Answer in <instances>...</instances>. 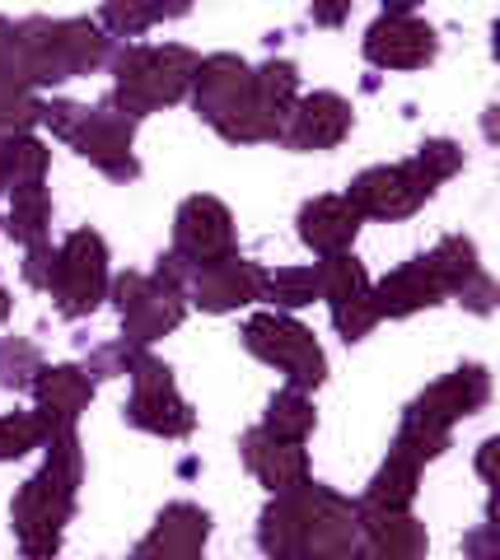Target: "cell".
Returning <instances> with one entry per match:
<instances>
[{
    "label": "cell",
    "instance_id": "30bf717a",
    "mask_svg": "<svg viewBox=\"0 0 500 560\" xmlns=\"http://www.w3.org/2000/svg\"><path fill=\"white\" fill-rule=\"evenodd\" d=\"M435 197L417 164H374L347 187V201L360 210V220H407Z\"/></svg>",
    "mask_w": 500,
    "mask_h": 560
},
{
    "label": "cell",
    "instance_id": "bcb514c9",
    "mask_svg": "<svg viewBox=\"0 0 500 560\" xmlns=\"http://www.w3.org/2000/svg\"><path fill=\"white\" fill-rule=\"evenodd\" d=\"M193 0H154V20H183Z\"/></svg>",
    "mask_w": 500,
    "mask_h": 560
},
{
    "label": "cell",
    "instance_id": "c3c4849f",
    "mask_svg": "<svg viewBox=\"0 0 500 560\" xmlns=\"http://www.w3.org/2000/svg\"><path fill=\"white\" fill-rule=\"evenodd\" d=\"M421 0H384V14H411Z\"/></svg>",
    "mask_w": 500,
    "mask_h": 560
},
{
    "label": "cell",
    "instance_id": "836d02e7",
    "mask_svg": "<svg viewBox=\"0 0 500 560\" xmlns=\"http://www.w3.org/2000/svg\"><path fill=\"white\" fill-rule=\"evenodd\" d=\"M98 28L113 33V38H141L146 28H154V0H103L98 10Z\"/></svg>",
    "mask_w": 500,
    "mask_h": 560
},
{
    "label": "cell",
    "instance_id": "8992f818",
    "mask_svg": "<svg viewBox=\"0 0 500 560\" xmlns=\"http://www.w3.org/2000/svg\"><path fill=\"white\" fill-rule=\"evenodd\" d=\"M295 504V523H300V556L314 560H341L360 547V518L356 504L347 495H337L333 486H323L314 477H304L286 490Z\"/></svg>",
    "mask_w": 500,
    "mask_h": 560
},
{
    "label": "cell",
    "instance_id": "7bdbcfd3",
    "mask_svg": "<svg viewBox=\"0 0 500 560\" xmlns=\"http://www.w3.org/2000/svg\"><path fill=\"white\" fill-rule=\"evenodd\" d=\"M193 271H197V267H193V261H187V257H178V253H164L160 261H154V271H150V276L160 280V285H168V290H178V294H183L187 285H193Z\"/></svg>",
    "mask_w": 500,
    "mask_h": 560
},
{
    "label": "cell",
    "instance_id": "603a6c76",
    "mask_svg": "<svg viewBox=\"0 0 500 560\" xmlns=\"http://www.w3.org/2000/svg\"><path fill=\"white\" fill-rule=\"evenodd\" d=\"M417 490H421V463H411L407 453L388 448L384 467L374 471V481L365 486V500H360L356 510H365V514L411 510V504H417Z\"/></svg>",
    "mask_w": 500,
    "mask_h": 560
},
{
    "label": "cell",
    "instance_id": "83f0119b",
    "mask_svg": "<svg viewBox=\"0 0 500 560\" xmlns=\"http://www.w3.org/2000/svg\"><path fill=\"white\" fill-rule=\"evenodd\" d=\"M426 267L435 271L440 280V290L444 294H458V285L468 280L481 261H477V243L473 238H463V234H450V238H440L435 248L426 253Z\"/></svg>",
    "mask_w": 500,
    "mask_h": 560
},
{
    "label": "cell",
    "instance_id": "ffe728a7",
    "mask_svg": "<svg viewBox=\"0 0 500 560\" xmlns=\"http://www.w3.org/2000/svg\"><path fill=\"white\" fill-rule=\"evenodd\" d=\"M356 234H360V210L341 197H314L304 201L300 210V238L304 248H314L318 257H333V253H351L356 248Z\"/></svg>",
    "mask_w": 500,
    "mask_h": 560
},
{
    "label": "cell",
    "instance_id": "6da1fadb",
    "mask_svg": "<svg viewBox=\"0 0 500 560\" xmlns=\"http://www.w3.org/2000/svg\"><path fill=\"white\" fill-rule=\"evenodd\" d=\"M43 448H47L43 471L28 477L10 504V523H14V537H20L24 556H57L61 551L66 523L75 514L80 481H84V444H80L75 425H51Z\"/></svg>",
    "mask_w": 500,
    "mask_h": 560
},
{
    "label": "cell",
    "instance_id": "d4e9b609",
    "mask_svg": "<svg viewBox=\"0 0 500 560\" xmlns=\"http://www.w3.org/2000/svg\"><path fill=\"white\" fill-rule=\"evenodd\" d=\"M253 98H257V108H263L276 127L286 131V117L300 103V70H295V61L271 57V61L257 66L253 70Z\"/></svg>",
    "mask_w": 500,
    "mask_h": 560
},
{
    "label": "cell",
    "instance_id": "60d3db41",
    "mask_svg": "<svg viewBox=\"0 0 500 560\" xmlns=\"http://www.w3.org/2000/svg\"><path fill=\"white\" fill-rule=\"evenodd\" d=\"M51 276H57V248L43 238V243H28V257H24V280L33 290H47Z\"/></svg>",
    "mask_w": 500,
    "mask_h": 560
},
{
    "label": "cell",
    "instance_id": "5bb4252c",
    "mask_svg": "<svg viewBox=\"0 0 500 560\" xmlns=\"http://www.w3.org/2000/svg\"><path fill=\"white\" fill-rule=\"evenodd\" d=\"M351 121H356V113H351V103L341 94H333V90L300 94V103L286 117L281 145L300 150V154H309V150H337L341 140L351 136Z\"/></svg>",
    "mask_w": 500,
    "mask_h": 560
},
{
    "label": "cell",
    "instance_id": "277c9868",
    "mask_svg": "<svg viewBox=\"0 0 500 560\" xmlns=\"http://www.w3.org/2000/svg\"><path fill=\"white\" fill-rule=\"evenodd\" d=\"M14 43L24 51L33 90L90 75V70L108 66V57H113V38L94 20H47V14H28V20L14 24Z\"/></svg>",
    "mask_w": 500,
    "mask_h": 560
},
{
    "label": "cell",
    "instance_id": "484cf974",
    "mask_svg": "<svg viewBox=\"0 0 500 560\" xmlns=\"http://www.w3.org/2000/svg\"><path fill=\"white\" fill-rule=\"evenodd\" d=\"M318 300H327V308L341 304V300H356V294H370V271L365 261H360L356 253H333L318 261Z\"/></svg>",
    "mask_w": 500,
    "mask_h": 560
},
{
    "label": "cell",
    "instance_id": "52a82bcc",
    "mask_svg": "<svg viewBox=\"0 0 500 560\" xmlns=\"http://www.w3.org/2000/svg\"><path fill=\"white\" fill-rule=\"evenodd\" d=\"M131 401H127V425L146 430V434H160V440H187L197 430V411L183 401L174 370L164 360H154L150 350H141L131 364Z\"/></svg>",
    "mask_w": 500,
    "mask_h": 560
},
{
    "label": "cell",
    "instance_id": "b9f144b4",
    "mask_svg": "<svg viewBox=\"0 0 500 560\" xmlns=\"http://www.w3.org/2000/svg\"><path fill=\"white\" fill-rule=\"evenodd\" d=\"M458 304L487 318V313L496 308V280H491L487 271L477 267V271H473V276H468V280H463V285H458Z\"/></svg>",
    "mask_w": 500,
    "mask_h": 560
},
{
    "label": "cell",
    "instance_id": "9a60e30c",
    "mask_svg": "<svg viewBox=\"0 0 500 560\" xmlns=\"http://www.w3.org/2000/svg\"><path fill=\"white\" fill-rule=\"evenodd\" d=\"M263 280H267V271L257 267V261L230 253V257L211 261V267H197L187 290H193L197 308H206V313H234V308H248L253 300H263Z\"/></svg>",
    "mask_w": 500,
    "mask_h": 560
},
{
    "label": "cell",
    "instance_id": "ee69618b",
    "mask_svg": "<svg viewBox=\"0 0 500 560\" xmlns=\"http://www.w3.org/2000/svg\"><path fill=\"white\" fill-rule=\"evenodd\" d=\"M356 0H309V20L323 24V28H341L347 24V14H351Z\"/></svg>",
    "mask_w": 500,
    "mask_h": 560
},
{
    "label": "cell",
    "instance_id": "f546056e",
    "mask_svg": "<svg viewBox=\"0 0 500 560\" xmlns=\"http://www.w3.org/2000/svg\"><path fill=\"white\" fill-rule=\"evenodd\" d=\"M393 448L407 453L411 463H435L444 448H450V430L435 425V420H426L417 411H403V425H398V440H393Z\"/></svg>",
    "mask_w": 500,
    "mask_h": 560
},
{
    "label": "cell",
    "instance_id": "e575fe53",
    "mask_svg": "<svg viewBox=\"0 0 500 560\" xmlns=\"http://www.w3.org/2000/svg\"><path fill=\"white\" fill-rule=\"evenodd\" d=\"M333 327L341 331V341H365L379 327V308H374V285L370 294H356V300L333 304Z\"/></svg>",
    "mask_w": 500,
    "mask_h": 560
},
{
    "label": "cell",
    "instance_id": "5b68a950",
    "mask_svg": "<svg viewBox=\"0 0 500 560\" xmlns=\"http://www.w3.org/2000/svg\"><path fill=\"white\" fill-rule=\"evenodd\" d=\"M244 346L263 364L281 370L290 388L314 393V388H323V383H327V355H323L318 337L304 323L290 318V313H281V308L253 313V318L244 323Z\"/></svg>",
    "mask_w": 500,
    "mask_h": 560
},
{
    "label": "cell",
    "instance_id": "8fae6325",
    "mask_svg": "<svg viewBox=\"0 0 500 560\" xmlns=\"http://www.w3.org/2000/svg\"><path fill=\"white\" fill-rule=\"evenodd\" d=\"M174 253L187 257L193 267H211V261L239 253V234H234V215L220 197H187L174 215Z\"/></svg>",
    "mask_w": 500,
    "mask_h": 560
},
{
    "label": "cell",
    "instance_id": "ab89813d",
    "mask_svg": "<svg viewBox=\"0 0 500 560\" xmlns=\"http://www.w3.org/2000/svg\"><path fill=\"white\" fill-rule=\"evenodd\" d=\"M84 103H71V98H51V103H43V121L38 127H47L51 136L57 140H66V145H71L75 140V131H80V121H84Z\"/></svg>",
    "mask_w": 500,
    "mask_h": 560
},
{
    "label": "cell",
    "instance_id": "7dc6e473",
    "mask_svg": "<svg viewBox=\"0 0 500 560\" xmlns=\"http://www.w3.org/2000/svg\"><path fill=\"white\" fill-rule=\"evenodd\" d=\"M468 551H473V556H491V551H496V541H491V523H487V533L468 537Z\"/></svg>",
    "mask_w": 500,
    "mask_h": 560
},
{
    "label": "cell",
    "instance_id": "ac0fdd59",
    "mask_svg": "<svg viewBox=\"0 0 500 560\" xmlns=\"http://www.w3.org/2000/svg\"><path fill=\"white\" fill-rule=\"evenodd\" d=\"M33 397H38L47 425H75L94 401V378L84 364H51V370L43 364L38 378H33Z\"/></svg>",
    "mask_w": 500,
    "mask_h": 560
},
{
    "label": "cell",
    "instance_id": "681fc988",
    "mask_svg": "<svg viewBox=\"0 0 500 560\" xmlns=\"http://www.w3.org/2000/svg\"><path fill=\"white\" fill-rule=\"evenodd\" d=\"M10 304H14V300H10V290L0 285V327H5V318H10Z\"/></svg>",
    "mask_w": 500,
    "mask_h": 560
},
{
    "label": "cell",
    "instance_id": "ba28073f",
    "mask_svg": "<svg viewBox=\"0 0 500 560\" xmlns=\"http://www.w3.org/2000/svg\"><path fill=\"white\" fill-rule=\"evenodd\" d=\"M108 243L98 230H75L57 248V276H51L47 294L57 300L61 318H90V313L108 300Z\"/></svg>",
    "mask_w": 500,
    "mask_h": 560
},
{
    "label": "cell",
    "instance_id": "7402d4cb",
    "mask_svg": "<svg viewBox=\"0 0 500 560\" xmlns=\"http://www.w3.org/2000/svg\"><path fill=\"white\" fill-rule=\"evenodd\" d=\"M239 453H244L248 471L267 490H290L295 481L309 477V453H304V444L300 440H276V434H267L263 425L244 434Z\"/></svg>",
    "mask_w": 500,
    "mask_h": 560
},
{
    "label": "cell",
    "instance_id": "8d00e7d4",
    "mask_svg": "<svg viewBox=\"0 0 500 560\" xmlns=\"http://www.w3.org/2000/svg\"><path fill=\"white\" fill-rule=\"evenodd\" d=\"M43 121V98H33V90H0V136L33 131Z\"/></svg>",
    "mask_w": 500,
    "mask_h": 560
},
{
    "label": "cell",
    "instance_id": "44dd1931",
    "mask_svg": "<svg viewBox=\"0 0 500 560\" xmlns=\"http://www.w3.org/2000/svg\"><path fill=\"white\" fill-rule=\"evenodd\" d=\"M444 300L435 271L426 267V257L403 261L398 271H388L384 280H374V308L379 318H411L421 308H435Z\"/></svg>",
    "mask_w": 500,
    "mask_h": 560
},
{
    "label": "cell",
    "instance_id": "74e56055",
    "mask_svg": "<svg viewBox=\"0 0 500 560\" xmlns=\"http://www.w3.org/2000/svg\"><path fill=\"white\" fill-rule=\"evenodd\" d=\"M146 346H136V341H103L90 350V360H84V370H90V378H117V374H127L136 355H141Z\"/></svg>",
    "mask_w": 500,
    "mask_h": 560
},
{
    "label": "cell",
    "instance_id": "f6af8a7d",
    "mask_svg": "<svg viewBox=\"0 0 500 560\" xmlns=\"http://www.w3.org/2000/svg\"><path fill=\"white\" fill-rule=\"evenodd\" d=\"M496 448H500V440H481V448H477V477H481V481H491V467H496Z\"/></svg>",
    "mask_w": 500,
    "mask_h": 560
},
{
    "label": "cell",
    "instance_id": "cb8c5ba5",
    "mask_svg": "<svg viewBox=\"0 0 500 560\" xmlns=\"http://www.w3.org/2000/svg\"><path fill=\"white\" fill-rule=\"evenodd\" d=\"M0 230H5L14 243H43L47 230H51V197L43 183H24V187H10V210L5 220H0Z\"/></svg>",
    "mask_w": 500,
    "mask_h": 560
},
{
    "label": "cell",
    "instance_id": "d6a6232c",
    "mask_svg": "<svg viewBox=\"0 0 500 560\" xmlns=\"http://www.w3.org/2000/svg\"><path fill=\"white\" fill-rule=\"evenodd\" d=\"M38 370H43V350L33 346L28 337H5L0 341V388H10V393L33 388Z\"/></svg>",
    "mask_w": 500,
    "mask_h": 560
},
{
    "label": "cell",
    "instance_id": "d6986e66",
    "mask_svg": "<svg viewBox=\"0 0 500 560\" xmlns=\"http://www.w3.org/2000/svg\"><path fill=\"white\" fill-rule=\"evenodd\" d=\"M360 518V547L370 560H421L430 537H426V523L411 518V510H393V514H365L356 510Z\"/></svg>",
    "mask_w": 500,
    "mask_h": 560
},
{
    "label": "cell",
    "instance_id": "4fadbf2b",
    "mask_svg": "<svg viewBox=\"0 0 500 560\" xmlns=\"http://www.w3.org/2000/svg\"><path fill=\"white\" fill-rule=\"evenodd\" d=\"M440 38L417 14H379L365 33V57L379 70H421L435 61Z\"/></svg>",
    "mask_w": 500,
    "mask_h": 560
},
{
    "label": "cell",
    "instance_id": "7c38bea8",
    "mask_svg": "<svg viewBox=\"0 0 500 560\" xmlns=\"http://www.w3.org/2000/svg\"><path fill=\"white\" fill-rule=\"evenodd\" d=\"M131 140H136V121L127 113H117L113 103H103V108L84 113V121H80V131H75L71 145L98 173H108L113 183H136V178H141V160L131 154Z\"/></svg>",
    "mask_w": 500,
    "mask_h": 560
},
{
    "label": "cell",
    "instance_id": "4316f807",
    "mask_svg": "<svg viewBox=\"0 0 500 560\" xmlns=\"http://www.w3.org/2000/svg\"><path fill=\"white\" fill-rule=\"evenodd\" d=\"M318 425V411H314V401H309V393L300 388H286V393H276L267 401V416H263V430L276 434V440H309Z\"/></svg>",
    "mask_w": 500,
    "mask_h": 560
},
{
    "label": "cell",
    "instance_id": "d590c367",
    "mask_svg": "<svg viewBox=\"0 0 500 560\" xmlns=\"http://www.w3.org/2000/svg\"><path fill=\"white\" fill-rule=\"evenodd\" d=\"M411 164L426 173V183H430V187H440L444 178H454V173L463 168V145H454V140L435 136V140H426V145L411 154Z\"/></svg>",
    "mask_w": 500,
    "mask_h": 560
},
{
    "label": "cell",
    "instance_id": "9c48e42d",
    "mask_svg": "<svg viewBox=\"0 0 500 560\" xmlns=\"http://www.w3.org/2000/svg\"><path fill=\"white\" fill-rule=\"evenodd\" d=\"M108 294H113L117 313H123L127 341H136V346L168 337V331L183 327V318H187L183 294L160 285L154 276H141V271H123L117 280H108Z\"/></svg>",
    "mask_w": 500,
    "mask_h": 560
},
{
    "label": "cell",
    "instance_id": "f907efd6",
    "mask_svg": "<svg viewBox=\"0 0 500 560\" xmlns=\"http://www.w3.org/2000/svg\"><path fill=\"white\" fill-rule=\"evenodd\" d=\"M0 191H5V136H0Z\"/></svg>",
    "mask_w": 500,
    "mask_h": 560
},
{
    "label": "cell",
    "instance_id": "f35d334b",
    "mask_svg": "<svg viewBox=\"0 0 500 560\" xmlns=\"http://www.w3.org/2000/svg\"><path fill=\"white\" fill-rule=\"evenodd\" d=\"M0 90H33L24 51H20V43H14L10 20H0Z\"/></svg>",
    "mask_w": 500,
    "mask_h": 560
},
{
    "label": "cell",
    "instance_id": "1f68e13d",
    "mask_svg": "<svg viewBox=\"0 0 500 560\" xmlns=\"http://www.w3.org/2000/svg\"><path fill=\"white\" fill-rule=\"evenodd\" d=\"M47 430L51 425L43 420V411H10V416H0V463H14V458H24V453L43 448Z\"/></svg>",
    "mask_w": 500,
    "mask_h": 560
},
{
    "label": "cell",
    "instance_id": "7a4b0ae2",
    "mask_svg": "<svg viewBox=\"0 0 500 560\" xmlns=\"http://www.w3.org/2000/svg\"><path fill=\"white\" fill-rule=\"evenodd\" d=\"M113 108L127 113L131 121H141L160 108H174L193 94L197 66L201 57L183 43H164V47H146V43H127L123 51H113Z\"/></svg>",
    "mask_w": 500,
    "mask_h": 560
},
{
    "label": "cell",
    "instance_id": "e0dca14e",
    "mask_svg": "<svg viewBox=\"0 0 500 560\" xmlns=\"http://www.w3.org/2000/svg\"><path fill=\"white\" fill-rule=\"evenodd\" d=\"M211 541V514L201 504H187V500H174L164 504L154 528L136 541V556H160V560H193L206 551Z\"/></svg>",
    "mask_w": 500,
    "mask_h": 560
},
{
    "label": "cell",
    "instance_id": "2e32d148",
    "mask_svg": "<svg viewBox=\"0 0 500 560\" xmlns=\"http://www.w3.org/2000/svg\"><path fill=\"white\" fill-rule=\"evenodd\" d=\"M487 401H491V374L481 370V364H458L454 374H444L440 383H430V388L411 401L407 411H417L426 420H435V425L454 430L458 420L477 416Z\"/></svg>",
    "mask_w": 500,
    "mask_h": 560
},
{
    "label": "cell",
    "instance_id": "3957f363",
    "mask_svg": "<svg viewBox=\"0 0 500 560\" xmlns=\"http://www.w3.org/2000/svg\"><path fill=\"white\" fill-rule=\"evenodd\" d=\"M193 108L211 131H220L230 145H257V140H281V127L257 108L253 98V66L234 51L201 57L193 80Z\"/></svg>",
    "mask_w": 500,
    "mask_h": 560
},
{
    "label": "cell",
    "instance_id": "f1b7e54d",
    "mask_svg": "<svg viewBox=\"0 0 500 560\" xmlns=\"http://www.w3.org/2000/svg\"><path fill=\"white\" fill-rule=\"evenodd\" d=\"M47 168H51V150L33 131L5 136V191L24 183H47Z\"/></svg>",
    "mask_w": 500,
    "mask_h": 560
},
{
    "label": "cell",
    "instance_id": "4dcf8cb0",
    "mask_svg": "<svg viewBox=\"0 0 500 560\" xmlns=\"http://www.w3.org/2000/svg\"><path fill=\"white\" fill-rule=\"evenodd\" d=\"M263 300L276 308H309L318 300V271L314 267H276L263 280Z\"/></svg>",
    "mask_w": 500,
    "mask_h": 560
}]
</instances>
